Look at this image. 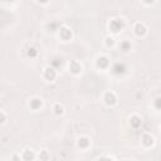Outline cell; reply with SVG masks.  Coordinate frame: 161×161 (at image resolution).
<instances>
[{
	"label": "cell",
	"mask_w": 161,
	"mask_h": 161,
	"mask_svg": "<svg viewBox=\"0 0 161 161\" xmlns=\"http://www.w3.org/2000/svg\"><path fill=\"white\" fill-rule=\"evenodd\" d=\"M122 27H124V23H122V20H120V19H113L111 23H110V29H111L113 33H118V31L122 29Z\"/></svg>",
	"instance_id": "obj_1"
},
{
	"label": "cell",
	"mask_w": 161,
	"mask_h": 161,
	"mask_svg": "<svg viewBox=\"0 0 161 161\" xmlns=\"http://www.w3.org/2000/svg\"><path fill=\"white\" fill-rule=\"evenodd\" d=\"M105 102L107 106H113L116 102H117V97L113 92H107L105 96Z\"/></svg>",
	"instance_id": "obj_2"
},
{
	"label": "cell",
	"mask_w": 161,
	"mask_h": 161,
	"mask_svg": "<svg viewBox=\"0 0 161 161\" xmlns=\"http://www.w3.org/2000/svg\"><path fill=\"white\" fill-rule=\"evenodd\" d=\"M69 69H71L72 73L78 74V73H81L82 67H81V64H79V63H78L77 61H73V62L69 63Z\"/></svg>",
	"instance_id": "obj_3"
},
{
	"label": "cell",
	"mask_w": 161,
	"mask_h": 161,
	"mask_svg": "<svg viewBox=\"0 0 161 161\" xmlns=\"http://www.w3.org/2000/svg\"><path fill=\"white\" fill-rule=\"evenodd\" d=\"M108 64H110V62H108V58L107 57H98L97 58V67L98 68H107L108 67Z\"/></svg>",
	"instance_id": "obj_4"
},
{
	"label": "cell",
	"mask_w": 161,
	"mask_h": 161,
	"mask_svg": "<svg viewBox=\"0 0 161 161\" xmlns=\"http://www.w3.org/2000/svg\"><path fill=\"white\" fill-rule=\"evenodd\" d=\"M44 74H45V78L49 81H53L55 78V71L50 67H47L44 69Z\"/></svg>",
	"instance_id": "obj_5"
},
{
	"label": "cell",
	"mask_w": 161,
	"mask_h": 161,
	"mask_svg": "<svg viewBox=\"0 0 161 161\" xmlns=\"http://www.w3.org/2000/svg\"><path fill=\"white\" fill-rule=\"evenodd\" d=\"M29 106H30V108H33V110H39L40 107H42V100L33 98L29 102Z\"/></svg>",
	"instance_id": "obj_6"
},
{
	"label": "cell",
	"mask_w": 161,
	"mask_h": 161,
	"mask_svg": "<svg viewBox=\"0 0 161 161\" xmlns=\"http://www.w3.org/2000/svg\"><path fill=\"white\" fill-rule=\"evenodd\" d=\"M61 37H62L64 40L71 39V38H72V31L69 30V29H67V28H62V30H61Z\"/></svg>",
	"instance_id": "obj_7"
},
{
	"label": "cell",
	"mask_w": 161,
	"mask_h": 161,
	"mask_svg": "<svg viewBox=\"0 0 161 161\" xmlns=\"http://www.w3.org/2000/svg\"><path fill=\"white\" fill-rule=\"evenodd\" d=\"M135 31H136L137 35H144L145 33H146V27H145L144 24H136V27H135Z\"/></svg>",
	"instance_id": "obj_8"
},
{
	"label": "cell",
	"mask_w": 161,
	"mask_h": 161,
	"mask_svg": "<svg viewBox=\"0 0 161 161\" xmlns=\"http://www.w3.org/2000/svg\"><path fill=\"white\" fill-rule=\"evenodd\" d=\"M78 146L81 147V149H87L88 146H90V140L86 137H82L78 140Z\"/></svg>",
	"instance_id": "obj_9"
},
{
	"label": "cell",
	"mask_w": 161,
	"mask_h": 161,
	"mask_svg": "<svg viewBox=\"0 0 161 161\" xmlns=\"http://www.w3.org/2000/svg\"><path fill=\"white\" fill-rule=\"evenodd\" d=\"M142 144L145 146H151L154 144V138L150 136V135H145L144 138H142Z\"/></svg>",
	"instance_id": "obj_10"
},
{
	"label": "cell",
	"mask_w": 161,
	"mask_h": 161,
	"mask_svg": "<svg viewBox=\"0 0 161 161\" xmlns=\"http://www.w3.org/2000/svg\"><path fill=\"white\" fill-rule=\"evenodd\" d=\"M124 71H125V65L121 64V63H117V64L113 67V72H115V73H122Z\"/></svg>",
	"instance_id": "obj_11"
},
{
	"label": "cell",
	"mask_w": 161,
	"mask_h": 161,
	"mask_svg": "<svg viewBox=\"0 0 161 161\" xmlns=\"http://www.w3.org/2000/svg\"><path fill=\"white\" fill-rule=\"evenodd\" d=\"M131 125H132V126H135V127H138V126L141 125L140 118H138L137 116H134V117H131Z\"/></svg>",
	"instance_id": "obj_12"
},
{
	"label": "cell",
	"mask_w": 161,
	"mask_h": 161,
	"mask_svg": "<svg viewBox=\"0 0 161 161\" xmlns=\"http://www.w3.org/2000/svg\"><path fill=\"white\" fill-rule=\"evenodd\" d=\"M23 159H25V160L34 159L33 152H31V151H29V150H25V151H24V155H23Z\"/></svg>",
	"instance_id": "obj_13"
},
{
	"label": "cell",
	"mask_w": 161,
	"mask_h": 161,
	"mask_svg": "<svg viewBox=\"0 0 161 161\" xmlns=\"http://www.w3.org/2000/svg\"><path fill=\"white\" fill-rule=\"evenodd\" d=\"M53 110H54L55 115H62V113H63V107H62L61 105H59V103H57Z\"/></svg>",
	"instance_id": "obj_14"
},
{
	"label": "cell",
	"mask_w": 161,
	"mask_h": 161,
	"mask_svg": "<svg viewBox=\"0 0 161 161\" xmlns=\"http://www.w3.org/2000/svg\"><path fill=\"white\" fill-rule=\"evenodd\" d=\"M113 44H115V39L111 37H108V38H106V45L107 47H112Z\"/></svg>",
	"instance_id": "obj_15"
},
{
	"label": "cell",
	"mask_w": 161,
	"mask_h": 161,
	"mask_svg": "<svg viewBox=\"0 0 161 161\" xmlns=\"http://www.w3.org/2000/svg\"><path fill=\"white\" fill-rule=\"evenodd\" d=\"M120 47L124 49V52H127L128 48H130V43H128V42H124V43L120 44Z\"/></svg>",
	"instance_id": "obj_16"
},
{
	"label": "cell",
	"mask_w": 161,
	"mask_h": 161,
	"mask_svg": "<svg viewBox=\"0 0 161 161\" xmlns=\"http://www.w3.org/2000/svg\"><path fill=\"white\" fill-rule=\"evenodd\" d=\"M28 55L29 57H35L37 55V50L34 48H29V52H28Z\"/></svg>",
	"instance_id": "obj_17"
},
{
	"label": "cell",
	"mask_w": 161,
	"mask_h": 161,
	"mask_svg": "<svg viewBox=\"0 0 161 161\" xmlns=\"http://www.w3.org/2000/svg\"><path fill=\"white\" fill-rule=\"evenodd\" d=\"M5 113H3V112H0V124H4V121H5Z\"/></svg>",
	"instance_id": "obj_18"
},
{
	"label": "cell",
	"mask_w": 161,
	"mask_h": 161,
	"mask_svg": "<svg viewBox=\"0 0 161 161\" xmlns=\"http://www.w3.org/2000/svg\"><path fill=\"white\" fill-rule=\"evenodd\" d=\"M39 157L40 159H48V156H47V151H43V155L42 156L39 155Z\"/></svg>",
	"instance_id": "obj_19"
},
{
	"label": "cell",
	"mask_w": 161,
	"mask_h": 161,
	"mask_svg": "<svg viewBox=\"0 0 161 161\" xmlns=\"http://www.w3.org/2000/svg\"><path fill=\"white\" fill-rule=\"evenodd\" d=\"M40 3H44V4H45V3H48V0H39Z\"/></svg>",
	"instance_id": "obj_20"
},
{
	"label": "cell",
	"mask_w": 161,
	"mask_h": 161,
	"mask_svg": "<svg viewBox=\"0 0 161 161\" xmlns=\"http://www.w3.org/2000/svg\"><path fill=\"white\" fill-rule=\"evenodd\" d=\"M145 1H146V3H152L154 0H145Z\"/></svg>",
	"instance_id": "obj_21"
}]
</instances>
